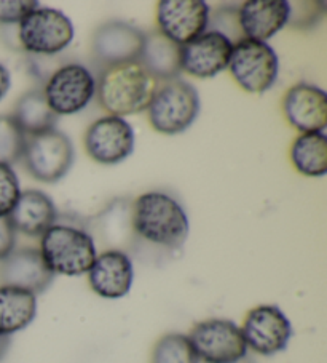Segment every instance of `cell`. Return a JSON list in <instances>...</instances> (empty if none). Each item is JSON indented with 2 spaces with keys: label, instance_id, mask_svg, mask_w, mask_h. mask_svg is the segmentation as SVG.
<instances>
[{
  "label": "cell",
  "instance_id": "32",
  "mask_svg": "<svg viewBox=\"0 0 327 363\" xmlns=\"http://www.w3.org/2000/svg\"><path fill=\"white\" fill-rule=\"evenodd\" d=\"M10 346H11V337L0 335V362H2L5 359V355L8 354Z\"/></svg>",
  "mask_w": 327,
  "mask_h": 363
},
{
  "label": "cell",
  "instance_id": "9",
  "mask_svg": "<svg viewBox=\"0 0 327 363\" xmlns=\"http://www.w3.org/2000/svg\"><path fill=\"white\" fill-rule=\"evenodd\" d=\"M43 93L56 116L77 114L96 95V79L84 65L69 62L52 74Z\"/></svg>",
  "mask_w": 327,
  "mask_h": 363
},
{
  "label": "cell",
  "instance_id": "10",
  "mask_svg": "<svg viewBox=\"0 0 327 363\" xmlns=\"http://www.w3.org/2000/svg\"><path fill=\"white\" fill-rule=\"evenodd\" d=\"M241 333L248 349L270 357L287 347L292 337V323L278 306L263 304L248 312Z\"/></svg>",
  "mask_w": 327,
  "mask_h": 363
},
{
  "label": "cell",
  "instance_id": "23",
  "mask_svg": "<svg viewBox=\"0 0 327 363\" xmlns=\"http://www.w3.org/2000/svg\"><path fill=\"white\" fill-rule=\"evenodd\" d=\"M291 160L304 177L321 178L327 173V138L324 133H302L291 146Z\"/></svg>",
  "mask_w": 327,
  "mask_h": 363
},
{
  "label": "cell",
  "instance_id": "22",
  "mask_svg": "<svg viewBox=\"0 0 327 363\" xmlns=\"http://www.w3.org/2000/svg\"><path fill=\"white\" fill-rule=\"evenodd\" d=\"M11 117L15 118L23 133L29 138L54 130V125L58 122V116L47 103L45 93L37 89L24 93L18 99Z\"/></svg>",
  "mask_w": 327,
  "mask_h": 363
},
{
  "label": "cell",
  "instance_id": "16",
  "mask_svg": "<svg viewBox=\"0 0 327 363\" xmlns=\"http://www.w3.org/2000/svg\"><path fill=\"white\" fill-rule=\"evenodd\" d=\"M134 280L133 261L123 250H105L96 256L88 281L98 296L118 299L127 296Z\"/></svg>",
  "mask_w": 327,
  "mask_h": 363
},
{
  "label": "cell",
  "instance_id": "25",
  "mask_svg": "<svg viewBox=\"0 0 327 363\" xmlns=\"http://www.w3.org/2000/svg\"><path fill=\"white\" fill-rule=\"evenodd\" d=\"M28 136L11 116H0V164L13 165L23 159Z\"/></svg>",
  "mask_w": 327,
  "mask_h": 363
},
{
  "label": "cell",
  "instance_id": "21",
  "mask_svg": "<svg viewBox=\"0 0 327 363\" xmlns=\"http://www.w3.org/2000/svg\"><path fill=\"white\" fill-rule=\"evenodd\" d=\"M35 315V295L16 286H0V335L11 336L28 328Z\"/></svg>",
  "mask_w": 327,
  "mask_h": 363
},
{
  "label": "cell",
  "instance_id": "24",
  "mask_svg": "<svg viewBox=\"0 0 327 363\" xmlns=\"http://www.w3.org/2000/svg\"><path fill=\"white\" fill-rule=\"evenodd\" d=\"M150 363H200L188 336L169 333L161 336L154 346Z\"/></svg>",
  "mask_w": 327,
  "mask_h": 363
},
{
  "label": "cell",
  "instance_id": "26",
  "mask_svg": "<svg viewBox=\"0 0 327 363\" xmlns=\"http://www.w3.org/2000/svg\"><path fill=\"white\" fill-rule=\"evenodd\" d=\"M21 196L20 179L13 168L0 164V216H8Z\"/></svg>",
  "mask_w": 327,
  "mask_h": 363
},
{
  "label": "cell",
  "instance_id": "30",
  "mask_svg": "<svg viewBox=\"0 0 327 363\" xmlns=\"http://www.w3.org/2000/svg\"><path fill=\"white\" fill-rule=\"evenodd\" d=\"M16 230L8 216H0V261L15 250Z\"/></svg>",
  "mask_w": 327,
  "mask_h": 363
},
{
  "label": "cell",
  "instance_id": "8",
  "mask_svg": "<svg viewBox=\"0 0 327 363\" xmlns=\"http://www.w3.org/2000/svg\"><path fill=\"white\" fill-rule=\"evenodd\" d=\"M198 360L205 363H235L248 355L241 328L225 318L200 322L188 335Z\"/></svg>",
  "mask_w": 327,
  "mask_h": 363
},
{
  "label": "cell",
  "instance_id": "14",
  "mask_svg": "<svg viewBox=\"0 0 327 363\" xmlns=\"http://www.w3.org/2000/svg\"><path fill=\"white\" fill-rule=\"evenodd\" d=\"M144 39L146 34L133 24L125 21L104 23L93 35V55L103 67L137 61Z\"/></svg>",
  "mask_w": 327,
  "mask_h": 363
},
{
  "label": "cell",
  "instance_id": "19",
  "mask_svg": "<svg viewBox=\"0 0 327 363\" xmlns=\"http://www.w3.org/2000/svg\"><path fill=\"white\" fill-rule=\"evenodd\" d=\"M8 218L16 233L42 237L58 220V211L52 197L45 192L28 189L21 192Z\"/></svg>",
  "mask_w": 327,
  "mask_h": 363
},
{
  "label": "cell",
  "instance_id": "33",
  "mask_svg": "<svg viewBox=\"0 0 327 363\" xmlns=\"http://www.w3.org/2000/svg\"><path fill=\"white\" fill-rule=\"evenodd\" d=\"M235 363H256V360L253 359V357H249V355H246V357H244V359H241V360H238V362H235Z\"/></svg>",
  "mask_w": 327,
  "mask_h": 363
},
{
  "label": "cell",
  "instance_id": "1",
  "mask_svg": "<svg viewBox=\"0 0 327 363\" xmlns=\"http://www.w3.org/2000/svg\"><path fill=\"white\" fill-rule=\"evenodd\" d=\"M156 86L159 82L139 61L105 66L96 82L98 103L114 117L139 114L147 111Z\"/></svg>",
  "mask_w": 327,
  "mask_h": 363
},
{
  "label": "cell",
  "instance_id": "11",
  "mask_svg": "<svg viewBox=\"0 0 327 363\" xmlns=\"http://www.w3.org/2000/svg\"><path fill=\"white\" fill-rule=\"evenodd\" d=\"M134 130L122 117L105 116L88 127L85 149L101 165H115L128 159L134 151Z\"/></svg>",
  "mask_w": 327,
  "mask_h": 363
},
{
  "label": "cell",
  "instance_id": "3",
  "mask_svg": "<svg viewBox=\"0 0 327 363\" xmlns=\"http://www.w3.org/2000/svg\"><path fill=\"white\" fill-rule=\"evenodd\" d=\"M40 253L54 275L88 274L96 259V243L85 228L54 223L40 239Z\"/></svg>",
  "mask_w": 327,
  "mask_h": 363
},
{
  "label": "cell",
  "instance_id": "31",
  "mask_svg": "<svg viewBox=\"0 0 327 363\" xmlns=\"http://www.w3.org/2000/svg\"><path fill=\"white\" fill-rule=\"evenodd\" d=\"M10 84H11V77H10L8 69L0 62V101H2L5 95L8 93Z\"/></svg>",
  "mask_w": 327,
  "mask_h": 363
},
{
  "label": "cell",
  "instance_id": "29",
  "mask_svg": "<svg viewBox=\"0 0 327 363\" xmlns=\"http://www.w3.org/2000/svg\"><path fill=\"white\" fill-rule=\"evenodd\" d=\"M299 5L300 9H291V13H289V21L294 28H300L305 29L308 26H313L314 23H318V20L324 13V9H316L319 4L314 2H302V4H295ZM291 7V5H289Z\"/></svg>",
  "mask_w": 327,
  "mask_h": 363
},
{
  "label": "cell",
  "instance_id": "5",
  "mask_svg": "<svg viewBox=\"0 0 327 363\" xmlns=\"http://www.w3.org/2000/svg\"><path fill=\"white\" fill-rule=\"evenodd\" d=\"M229 69L235 82L248 93L260 95L272 89L280 72V60L267 42L243 39L234 43Z\"/></svg>",
  "mask_w": 327,
  "mask_h": 363
},
{
  "label": "cell",
  "instance_id": "13",
  "mask_svg": "<svg viewBox=\"0 0 327 363\" xmlns=\"http://www.w3.org/2000/svg\"><path fill=\"white\" fill-rule=\"evenodd\" d=\"M231 43L227 37L206 30L180 47V69L197 79H211L229 67Z\"/></svg>",
  "mask_w": 327,
  "mask_h": 363
},
{
  "label": "cell",
  "instance_id": "4",
  "mask_svg": "<svg viewBox=\"0 0 327 363\" xmlns=\"http://www.w3.org/2000/svg\"><path fill=\"white\" fill-rule=\"evenodd\" d=\"M149 122L161 135H179L195 122L200 114V95L192 84L179 77L161 82L152 96Z\"/></svg>",
  "mask_w": 327,
  "mask_h": 363
},
{
  "label": "cell",
  "instance_id": "20",
  "mask_svg": "<svg viewBox=\"0 0 327 363\" xmlns=\"http://www.w3.org/2000/svg\"><path fill=\"white\" fill-rule=\"evenodd\" d=\"M144 69L156 82H166L179 76L180 69V45L169 40L159 29L150 30L144 39L139 60Z\"/></svg>",
  "mask_w": 327,
  "mask_h": 363
},
{
  "label": "cell",
  "instance_id": "17",
  "mask_svg": "<svg viewBox=\"0 0 327 363\" xmlns=\"http://www.w3.org/2000/svg\"><path fill=\"white\" fill-rule=\"evenodd\" d=\"M0 279L4 285L21 288L37 296L52 285L54 274L43 261L40 250L26 247L13 250L2 259Z\"/></svg>",
  "mask_w": 327,
  "mask_h": 363
},
{
  "label": "cell",
  "instance_id": "12",
  "mask_svg": "<svg viewBox=\"0 0 327 363\" xmlns=\"http://www.w3.org/2000/svg\"><path fill=\"white\" fill-rule=\"evenodd\" d=\"M210 13L203 0H163L156 9L159 30L182 47L206 33Z\"/></svg>",
  "mask_w": 327,
  "mask_h": 363
},
{
  "label": "cell",
  "instance_id": "15",
  "mask_svg": "<svg viewBox=\"0 0 327 363\" xmlns=\"http://www.w3.org/2000/svg\"><path fill=\"white\" fill-rule=\"evenodd\" d=\"M282 111L287 122L302 133H324L327 125V95L319 86L300 82L289 89Z\"/></svg>",
  "mask_w": 327,
  "mask_h": 363
},
{
  "label": "cell",
  "instance_id": "2",
  "mask_svg": "<svg viewBox=\"0 0 327 363\" xmlns=\"http://www.w3.org/2000/svg\"><path fill=\"white\" fill-rule=\"evenodd\" d=\"M131 226L141 239L169 250L184 245L190 230L185 210L165 192H147L137 197Z\"/></svg>",
  "mask_w": 327,
  "mask_h": 363
},
{
  "label": "cell",
  "instance_id": "7",
  "mask_svg": "<svg viewBox=\"0 0 327 363\" xmlns=\"http://www.w3.org/2000/svg\"><path fill=\"white\" fill-rule=\"evenodd\" d=\"M18 39L29 53L56 55L71 45L74 26L62 11L39 7L18 24Z\"/></svg>",
  "mask_w": 327,
  "mask_h": 363
},
{
  "label": "cell",
  "instance_id": "27",
  "mask_svg": "<svg viewBox=\"0 0 327 363\" xmlns=\"http://www.w3.org/2000/svg\"><path fill=\"white\" fill-rule=\"evenodd\" d=\"M210 21L207 26L211 24V29L214 33H219L227 37V39L231 42V39H235V43L238 40H241V29H240V23H238V10L235 9H219L212 13H210ZM234 43V42H231Z\"/></svg>",
  "mask_w": 327,
  "mask_h": 363
},
{
  "label": "cell",
  "instance_id": "18",
  "mask_svg": "<svg viewBox=\"0 0 327 363\" xmlns=\"http://www.w3.org/2000/svg\"><path fill=\"white\" fill-rule=\"evenodd\" d=\"M289 13L286 0H251L238 10V23L244 39L267 42L286 26Z\"/></svg>",
  "mask_w": 327,
  "mask_h": 363
},
{
  "label": "cell",
  "instance_id": "28",
  "mask_svg": "<svg viewBox=\"0 0 327 363\" xmlns=\"http://www.w3.org/2000/svg\"><path fill=\"white\" fill-rule=\"evenodd\" d=\"M35 9H39V2L34 0H0V23L20 24Z\"/></svg>",
  "mask_w": 327,
  "mask_h": 363
},
{
  "label": "cell",
  "instance_id": "6",
  "mask_svg": "<svg viewBox=\"0 0 327 363\" xmlns=\"http://www.w3.org/2000/svg\"><path fill=\"white\" fill-rule=\"evenodd\" d=\"M74 157L72 141L56 128L28 138L23 154L28 172L40 183H58L71 170Z\"/></svg>",
  "mask_w": 327,
  "mask_h": 363
}]
</instances>
